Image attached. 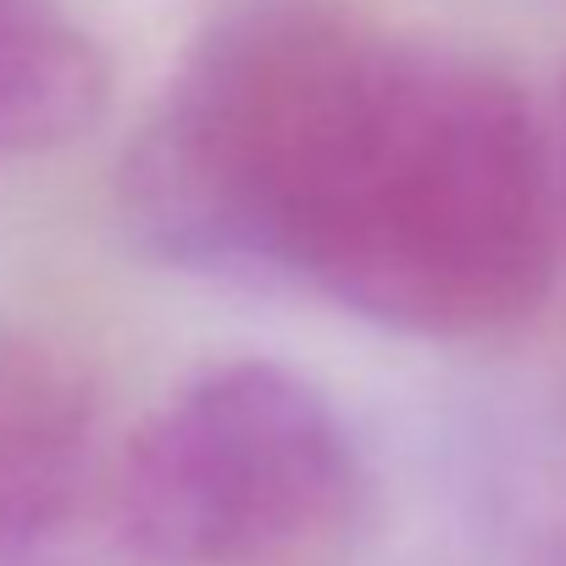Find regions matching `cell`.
Returning a JSON list of instances; mask_svg holds the SVG:
<instances>
[{
    "mask_svg": "<svg viewBox=\"0 0 566 566\" xmlns=\"http://www.w3.org/2000/svg\"><path fill=\"white\" fill-rule=\"evenodd\" d=\"M139 250L290 283L417 339L538 312L560 222L549 139L489 62L312 7L211 29L123 156Z\"/></svg>",
    "mask_w": 566,
    "mask_h": 566,
    "instance_id": "obj_1",
    "label": "cell"
},
{
    "mask_svg": "<svg viewBox=\"0 0 566 566\" xmlns=\"http://www.w3.org/2000/svg\"><path fill=\"white\" fill-rule=\"evenodd\" d=\"M361 500L339 406L295 367L239 356L184 378L123 444L117 533L156 566H283Z\"/></svg>",
    "mask_w": 566,
    "mask_h": 566,
    "instance_id": "obj_2",
    "label": "cell"
},
{
    "mask_svg": "<svg viewBox=\"0 0 566 566\" xmlns=\"http://www.w3.org/2000/svg\"><path fill=\"white\" fill-rule=\"evenodd\" d=\"M101 450L90 367L29 328H0V566H29L73 522Z\"/></svg>",
    "mask_w": 566,
    "mask_h": 566,
    "instance_id": "obj_3",
    "label": "cell"
},
{
    "mask_svg": "<svg viewBox=\"0 0 566 566\" xmlns=\"http://www.w3.org/2000/svg\"><path fill=\"white\" fill-rule=\"evenodd\" d=\"M106 101L112 62L67 0H0V161L73 145Z\"/></svg>",
    "mask_w": 566,
    "mask_h": 566,
    "instance_id": "obj_4",
    "label": "cell"
},
{
    "mask_svg": "<svg viewBox=\"0 0 566 566\" xmlns=\"http://www.w3.org/2000/svg\"><path fill=\"white\" fill-rule=\"evenodd\" d=\"M549 139V184H555V222H560V244H566V78H560V101H555V128Z\"/></svg>",
    "mask_w": 566,
    "mask_h": 566,
    "instance_id": "obj_5",
    "label": "cell"
},
{
    "mask_svg": "<svg viewBox=\"0 0 566 566\" xmlns=\"http://www.w3.org/2000/svg\"><path fill=\"white\" fill-rule=\"evenodd\" d=\"M555 566H566V538H560V549H555Z\"/></svg>",
    "mask_w": 566,
    "mask_h": 566,
    "instance_id": "obj_6",
    "label": "cell"
}]
</instances>
